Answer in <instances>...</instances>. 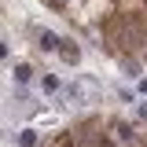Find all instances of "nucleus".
<instances>
[{"instance_id": "f257e3e1", "label": "nucleus", "mask_w": 147, "mask_h": 147, "mask_svg": "<svg viewBox=\"0 0 147 147\" xmlns=\"http://www.w3.org/2000/svg\"><path fill=\"white\" fill-rule=\"evenodd\" d=\"M55 52H59V59H63L66 66H77V63H81V48H77L74 40H63V37H59V48H55Z\"/></svg>"}, {"instance_id": "f03ea898", "label": "nucleus", "mask_w": 147, "mask_h": 147, "mask_svg": "<svg viewBox=\"0 0 147 147\" xmlns=\"http://www.w3.org/2000/svg\"><path fill=\"white\" fill-rule=\"evenodd\" d=\"M110 129H114L118 144H136V129L129 125V121H110Z\"/></svg>"}, {"instance_id": "7ed1b4c3", "label": "nucleus", "mask_w": 147, "mask_h": 147, "mask_svg": "<svg viewBox=\"0 0 147 147\" xmlns=\"http://www.w3.org/2000/svg\"><path fill=\"white\" fill-rule=\"evenodd\" d=\"M37 48H40V52H55V48H59V33H55V30H40V33H37Z\"/></svg>"}, {"instance_id": "20e7f679", "label": "nucleus", "mask_w": 147, "mask_h": 147, "mask_svg": "<svg viewBox=\"0 0 147 147\" xmlns=\"http://www.w3.org/2000/svg\"><path fill=\"white\" fill-rule=\"evenodd\" d=\"M15 144L18 147H37V129H30V125L18 129V132H15Z\"/></svg>"}, {"instance_id": "39448f33", "label": "nucleus", "mask_w": 147, "mask_h": 147, "mask_svg": "<svg viewBox=\"0 0 147 147\" xmlns=\"http://www.w3.org/2000/svg\"><path fill=\"white\" fill-rule=\"evenodd\" d=\"M15 81L18 85H30V81H33V66H30V63H15Z\"/></svg>"}, {"instance_id": "423d86ee", "label": "nucleus", "mask_w": 147, "mask_h": 147, "mask_svg": "<svg viewBox=\"0 0 147 147\" xmlns=\"http://www.w3.org/2000/svg\"><path fill=\"white\" fill-rule=\"evenodd\" d=\"M40 88H44V92H59V88H63V81H59L55 74H44V77H40Z\"/></svg>"}, {"instance_id": "0eeeda50", "label": "nucleus", "mask_w": 147, "mask_h": 147, "mask_svg": "<svg viewBox=\"0 0 147 147\" xmlns=\"http://www.w3.org/2000/svg\"><path fill=\"white\" fill-rule=\"evenodd\" d=\"M63 96H66L70 103H81V99H85V88H81V85H66V88H63Z\"/></svg>"}, {"instance_id": "6e6552de", "label": "nucleus", "mask_w": 147, "mask_h": 147, "mask_svg": "<svg viewBox=\"0 0 147 147\" xmlns=\"http://www.w3.org/2000/svg\"><path fill=\"white\" fill-rule=\"evenodd\" d=\"M121 66H125V77H140V63H129V59H125Z\"/></svg>"}, {"instance_id": "1a4fd4ad", "label": "nucleus", "mask_w": 147, "mask_h": 147, "mask_svg": "<svg viewBox=\"0 0 147 147\" xmlns=\"http://www.w3.org/2000/svg\"><path fill=\"white\" fill-rule=\"evenodd\" d=\"M7 52H11V48H7V40H0V59H7Z\"/></svg>"}, {"instance_id": "9d476101", "label": "nucleus", "mask_w": 147, "mask_h": 147, "mask_svg": "<svg viewBox=\"0 0 147 147\" xmlns=\"http://www.w3.org/2000/svg\"><path fill=\"white\" fill-rule=\"evenodd\" d=\"M140 118H144V121H147V103H140Z\"/></svg>"}, {"instance_id": "9b49d317", "label": "nucleus", "mask_w": 147, "mask_h": 147, "mask_svg": "<svg viewBox=\"0 0 147 147\" xmlns=\"http://www.w3.org/2000/svg\"><path fill=\"white\" fill-rule=\"evenodd\" d=\"M140 92H144V96H147V77H140Z\"/></svg>"}]
</instances>
